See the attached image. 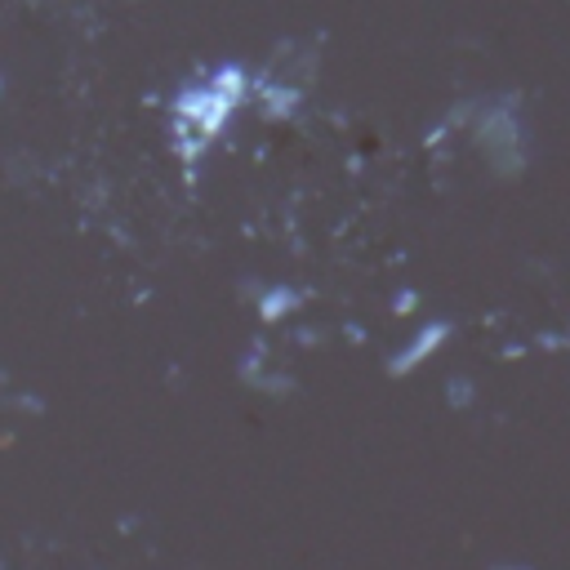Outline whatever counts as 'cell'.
Masks as SVG:
<instances>
[{"label":"cell","mask_w":570,"mask_h":570,"mask_svg":"<svg viewBox=\"0 0 570 570\" xmlns=\"http://www.w3.org/2000/svg\"><path fill=\"white\" fill-rule=\"evenodd\" d=\"M240 94H245V76L236 67H223L209 80L183 89L174 98V134H178L183 151H205L232 120Z\"/></svg>","instance_id":"1"}]
</instances>
